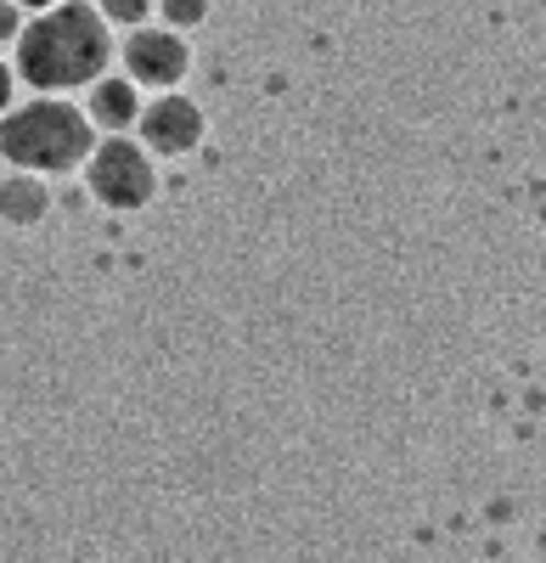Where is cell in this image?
<instances>
[{"label":"cell","instance_id":"6da1fadb","mask_svg":"<svg viewBox=\"0 0 546 563\" xmlns=\"http://www.w3.org/2000/svg\"><path fill=\"white\" fill-rule=\"evenodd\" d=\"M113 57L119 45L102 12L90 0H63V7L23 23L12 45V74L34 90H79V85H97Z\"/></svg>","mask_w":546,"mask_h":563},{"label":"cell","instance_id":"7a4b0ae2","mask_svg":"<svg viewBox=\"0 0 546 563\" xmlns=\"http://www.w3.org/2000/svg\"><path fill=\"white\" fill-rule=\"evenodd\" d=\"M97 135H90L85 108L63 97H34L0 113V158L23 175H68L90 158Z\"/></svg>","mask_w":546,"mask_h":563},{"label":"cell","instance_id":"3957f363","mask_svg":"<svg viewBox=\"0 0 546 563\" xmlns=\"http://www.w3.org/2000/svg\"><path fill=\"white\" fill-rule=\"evenodd\" d=\"M85 186H90V198H97L102 209L113 214H130V209H147L158 198V169L153 158L142 153V141H130V135H108L90 147L85 158Z\"/></svg>","mask_w":546,"mask_h":563},{"label":"cell","instance_id":"277c9868","mask_svg":"<svg viewBox=\"0 0 546 563\" xmlns=\"http://www.w3.org/2000/svg\"><path fill=\"white\" fill-rule=\"evenodd\" d=\"M142 153L147 158H187L198 141H203V108L192 97H180V90H164L158 102H142Z\"/></svg>","mask_w":546,"mask_h":563},{"label":"cell","instance_id":"5b68a950","mask_svg":"<svg viewBox=\"0 0 546 563\" xmlns=\"http://www.w3.org/2000/svg\"><path fill=\"white\" fill-rule=\"evenodd\" d=\"M119 57H124V74H130V85H147V90H169V85H180L187 79V68H192V45L180 40V34H169V29H130V40L119 45Z\"/></svg>","mask_w":546,"mask_h":563},{"label":"cell","instance_id":"8992f818","mask_svg":"<svg viewBox=\"0 0 546 563\" xmlns=\"http://www.w3.org/2000/svg\"><path fill=\"white\" fill-rule=\"evenodd\" d=\"M45 214H52V180H45V175H23V169L0 175V220L29 231Z\"/></svg>","mask_w":546,"mask_h":563},{"label":"cell","instance_id":"52a82bcc","mask_svg":"<svg viewBox=\"0 0 546 563\" xmlns=\"http://www.w3.org/2000/svg\"><path fill=\"white\" fill-rule=\"evenodd\" d=\"M85 119L97 130H108V135H119V130H130L135 119H142V90H135L130 79H119V74H102L97 85H90Z\"/></svg>","mask_w":546,"mask_h":563},{"label":"cell","instance_id":"ba28073f","mask_svg":"<svg viewBox=\"0 0 546 563\" xmlns=\"http://www.w3.org/2000/svg\"><path fill=\"white\" fill-rule=\"evenodd\" d=\"M153 12H164V29L169 34H187L209 18V0H153Z\"/></svg>","mask_w":546,"mask_h":563},{"label":"cell","instance_id":"9c48e42d","mask_svg":"<svg viewBox=\"0 0 546 563\" xmlns=\"http://www.w3.org/2000/svg\"><path fill=\"white\" fill-rule=\"evenodd\" d=\"M97 12L102 23H124V29H147V12H153V0H97Z\"/></svg>","mask_w":546,"mask_h":563},{"label":"cell","instance_id":"30bf717a","mask_svg":"<svg viewBox=\"0 0 546 563\" xmlns=\"http://www.w3.org/2000/svg\"><path fill=\"white\" fill-rule=\"evenodd\" d=\"M23 7L18 0H0V45H18V34H23Z\"/></svg>","mask_w":546,"mask_h":563},{"label":"cell","instance_id":"8fae6325","mask_svg":"<svg viewBox=\"0 0 546 563\" xmlns=\"http://www.w3.org/2000/svg\"><path fill=\"white\" fill-rule=\"evenodd\" d=\"M12 90H18V74H12V63H0V113L12 108Z\"/></svg>","mask_w":546,"mask_h":563},{"label":"cell","instance_id":"7c38bea8","mask_svg":"<svg viewBox=\"0 0 546 563\" xmlns=\"http://www.w3.org/2000/svg\"><path fill=\"white\" fill-rule=\"evenodd\" d=\"M18 7H23V18H29V12L40 18V12H52V7H63V0H18Z\"/></svg>","mask_w":546,"mask_h":563}]
</instances>
